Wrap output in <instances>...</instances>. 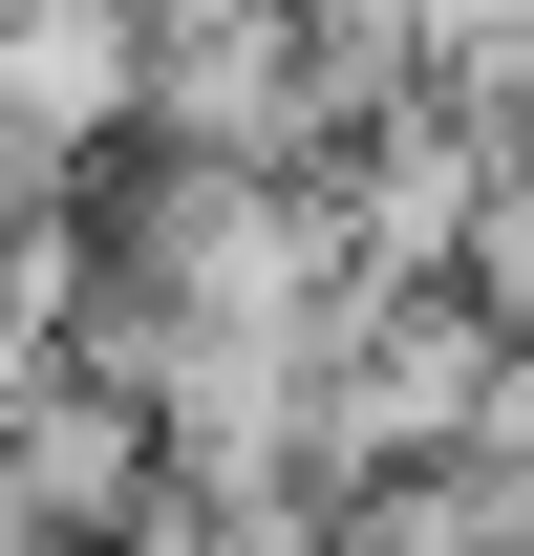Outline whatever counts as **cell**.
Listing matches in <instances>:
<instances>
[{"instance_id":"6da1fadb","label":"cell","mask_w":534,"mask_h":556,"mask_svg":"<svg viewBox=\"0 0 534 556\" xmlns=\"http://www.w3.org/2000/svg\"><path fill=\"white\" fill-rule=\"evenodd\" d=\"M150 129V0H0V193H65Z\"/></svg>"}]
</instances>
